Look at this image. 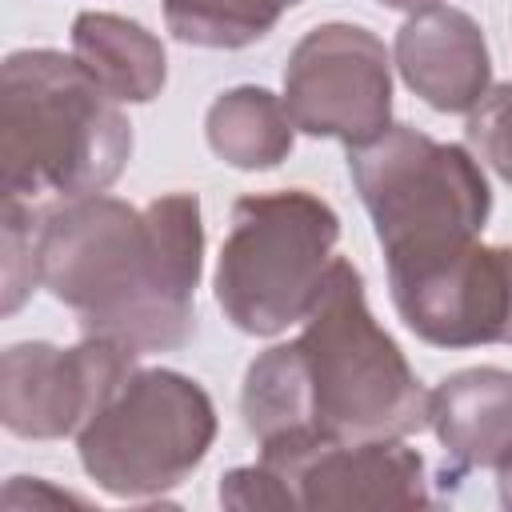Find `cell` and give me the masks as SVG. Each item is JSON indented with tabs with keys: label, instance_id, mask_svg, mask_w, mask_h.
<instances>
[{
	"label": "cell",
	"instance_id": "1",
	"mask_svg": "<svg viewBox=\"0 0 512 512\" xmlns=\"http://www.w3.org/2000/svg\"><path fill=\"white\" fill-rule=\"evenodd\" d=\"M240 416L260 452L404 440L428 428V388L376 324L352 260H332L300 336L248 364Z\"/></svg>",
	"mask_w": 512,
	"mask_h": 512
},
{
	"label": "cell",
	"instance_id": "2",
	"mask_svg": "<svg viewBox=\"0 0 512 512\" xmlns=\"http://www.w3.org/2000/svg\"><path fill=\"white\" fill-rule=\"evenodd\" d=\"M36 268L84 336L136 352L184 348L204 272L200 200L196 192H168L144 208L104 192L60 200L40 212Z\"/></svg>",
	"mask_w": 512,
	"mask_h": 512
},
{
	"label": "cell",
	"instance_id": "3",
	"mask_svg": "<svg viewBox=\"0 0 512 512\" xmlns=\"http://www.w3.org/2000/svg\"><path fill=\"white\" fill-rule=\"evenodd\" d=\"M132 124L76 56L20 48L0 68V188L76 200L120 180Z\"/></svg>",
	"mask_w": 512,
	"mask_h": 512
},
{
	"label": "cell",
	"instance_id": "4",
	"mask_svg": "<svg viewBox=\"0 0 512 512\" xmlns=\"http://www.w3.org/2000/svg\"><path fill=\"white\" fill-rule=\"evenodd\" d=\"M348 172L388 272H408L476 244L492 212L480 160L464 144L432 140L412 124H392L376 140L348 148Z\"/></svg>",
	"mask_w": 512,
	"mask_h": 512
},
{
	"label": "cell",
	"instance_id": "5",
	"mask_svg": "<svg viewBox=\"0 0 512 512\" xmlns=\"http://www.w3.org/2000/svg\"><path fill=\"white\" fill-rule=\"evenodd\" d=\"M336 240L340 216L308 188L240 196L212 280L224 320L244 336L304 324L336 260Z\"/></svg>",
	"mask_w": 512,
	"mask_h": 512
},
{
	"label": "cell",
	"instance_id": "6",
	"mask_svg": "<svg viewBox=\"0 0 512 512\" xmlns=\"http://www.w3.org/2000/svg\"><path fill=\"white\" fill-rule=\"evenodd\" d=\"M212 396L176 368H136L76 432L88 480L116 500H160L180 488L216 440Z\"/></svg>",
	"mask_w": 512,
	"mask_h": 512
},
{
	"label": "cell",
	"instance_id": "7",
	"mask_svg": "<svg viewBox=\"0 0 512 512\" xmlns=\"http://www.w3.org/2000/svg\"><path fill=\"white\" fill-rule=\"evenodd\" d=\"M284 108L304 136L360 148L392 128V60L364 24H320L284 64Z\"/></svg>",
	"mask_w": 512,
	"mask_h": 512
},
{
	"label": "cell",
	"instance_id": "8",
	"mask_svg": "<svg viewBox=\"0 0 512 512\" xmlns=\"http://www.w3.org/2000/svg\"><path fill=\"white\" fill-rule=\"evenodd\" d=\"M136 348L84 336L76 348L48 340L8 344L0 356V420L24 440L76 436L140 368Z\"/></svg>",
	"mask_w": 512,
	"mask_h": 512
},
{
	"label": "cell",
	"instance_id": "9",
	"mask_svg": "<svg viewBox=\"0 0 512 512\" xmlns=\"http://www.w3.org/2000/svg\"><path fill=\"white\" fill-rule=\"evenodd\" d=\"M408 332L432 348L512 344V244H468L444 260L388 272Z\"/></svg>",
	"mask_w": 512,
	"mask_h": 512
},
{
	"label": "cell",
	"instance_id": "10",
	"mask_svg": "<svg viewBox=\"0 0 512 512\" xmlns=\"http://www.w3.org/2000/svg\"><path fill=\"white\" fill-rule=\"evenodd\" d=\"M280 476L288 508H416L432 504L428 468L404 440L308 444L260 452Z\"/></svg>",
	"mask_w": 512,
	"mask_h": 512
},
{
	"label": "cell",
	"instance_id": "11",
	"mask_svg": "<svg viewBox=\"0 0 512 512\" xmlns=\"http://www.w3.org/2000/svg\"><path fill=\"white\" fill-rule=\"evenodd\" d=\"M392 64L436 112H472L492 88V56L480 24L452 4L408 12L396 28Z\"/></svg>",
	"mask_w": 512,
	"mask_h": 512
},
{
	"label": "cell",
	"instance_id": "12",
	"mask_svg": "<svg viewBox=\"0 0 512 512\" xmlns=\"http://www.w3.org/2000/svg\"><path fill=\"white\" fill-rule=\"evenodd\" d=\"M428 428L448 456L440 480H464L472 468H492L512 444V372L480 364L444 376L428 392Z\"/></svg>",
	"mask_w": 512,
	"mask_h": 512
},
{
	"label": "cell",
	"instance_id": "13",
	"mask_svg": "<svg viewBox=\"0 0 512 512\" xmlns=\"http://www.w3.org/2000/svg\"><path fill=\"white\" fill-rule=\"evenodd\" d=\"M72 56L120 104H148L168 80L160 36L116 12H80L72 20Z\"/></svg>",
	"mask_w": 512,
	"mask_h": 512
},
{
	"label": "cell",
	"instance_id": "14",
	"mask_svg": "<svg viewBox=\"0 0 512 512\" xmlns=\"http://www.w3.org/2000/svg\"><path fill=\"white\" fill-rule=\"evenodd\" d=\"M204 136L224 164L240 172H268L288 160L296 124L280 96L260 84H236L208 104Z\"/></svg>",
	"mask_w": 512,
	"mask_h": 512
},
{
	"label": "cell",
	"instance_id": "15",
	"mask_svg": "<svg viewBox=\"0 0 512 512\" xmlns=\"http://www.w3.org/2000/svg\"><path fill=\"white\" fill-rule=\"evenodd\" d=\"M164 24L180 44L196 48H248L264 40L280 16L304 0H160Z\"/></svg>",
	"mask_w": 512,
	"mask_h": 512
},
{
	"label": "cell",
	"instance_id": "16",
	"mask_svg": "<svg viewBox=\"0 0 512 512\" xmlns=\"http://www.w3.org/2000/svg\"><path fill=\"white\" fill-rule=\"evenodd\" d=\"M36 224L40 212L28 208V200L4 196V312H16L32 284H40L36 268Z\"/></svg>",
	"mask_w": 512,
	"mask_h": 512
},
{
	"label": "cell",
	"instance_id": "17",
	"mask_svg": "<svg viewBox=\"0 0 512 512\" xmlns=\"http://www.w3.org/2000/svg\"><path fill=\"white\" fill-rule=\"evenodd\" d=\"M468 144L512 188V80L488 88V96L468 112Z\"/></svg>",
	"mask_w": 512,
	"mask_h": 512
},
{
	"label": "cell",
	"instance_id": "18",
	"mask_svg": "<svg viewBox=\"0 0 512 512\" xmlns=\"http://www.w3.org/2000/svg\"><path fill=\"white\" fill-rule=\"evenodd\" d=\"M220 504H228V508H288V496H284L280 476L264 460H256V464L232 468L220 480Z\"/></svg>",
	"mask_w": 512,
	"mask_h": 512
},
{
	"label": "cell",
	"instance_id": "19",
	"mask_svg": "<svg viewBox=\"0 0 512 512\" xmlns=\"http://www.w3.org/2000/svg\"><path fill=\"white\" fill-rule=\"evenodd\" d=\"M492 468H496V492H500V504L512 512V444L496 456V464H492Z\"/></svg>",
	"mask_w": 512,
	"mask_h": 512
},
{
	"label": "cell",
	"instance_id": "20",
	"mask_svg": "<svg viewBox=\"0 0 512 512\" xmlns=\"http://www.w3.org/2000/svg\"><path fill=\"white\" fill-rule=\"evenodd\" d=\"M384 8H396V12H420V8H432L436 0H380Z\"/></svg>",
	"mask_w": 512,
	"mask_h": 512
}]
</instances>
